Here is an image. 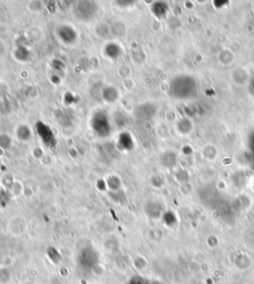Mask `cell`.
I'll use <instances>...</instances> for the list:
<instances>
[{
	"instance_id": "6",
	"label": "cell",
	"mask_w": 254,
	"mask_h": 284,
	"mask_svg": "<svg viewBox=\"0 0 254 284\" xmlns=\"http://www.w3.org/2000/svg\"><path fill=\"white\" fill-rule=\"evenodd\" d=\"M118 146L123 150H129L133 146V141L128 134H121L118 138Z\"/></svg>"
},
{
	"instance_id": "8",
	"label": "cell",
	"mask_w": 254,
	"mask_h": 284,
	"mask_svg": "<svg viewBox=\"0 0 254 284\" xmlns=\"http://www.w3.org/2000/svg\"><path fill=\"white\" fill-rule=\"evenodd\" d=\"M105 53L111 59H116L121 55V48L115 43H111L105 47Z\"/></svg>"
},
{
	"instance_id": "2",
	"label": "cell",
	"mask_w": 254,
	"mask_h": 284,
	"mask_svg": "<svg viewBox=\"0 0 254 284\" xmlns=\"http://www.w3.org/2000/svg\"><path fill=\"white\" fill-rule=\"evenodd\" d=\"M96 11V5L91 1H80L75 6V14L81 20L91 19Z\"/></svg>"
},
{
	"instance_id": "14",
	"label": "cell",
	"mask_w": 254,
	"mask_h": 284,
	"mask_svg": "<svg viewBox=\"0 0 254 284\" xmlns=\"http://www.w3.org/2000/svg\"><path fill=\"white\" fill-rule=\"evenodd\" d=\"M16 53H18V54L21 53V55L17 56V58H18L19 60H26L25 57L28 58V56H29V52H28L25 48H20Z\"/></svg>"
},
{
	"instance_id": "10",
	"label": "cell",
	"mask_w": 254,
	"mask_h": 284,
	"mask_svg": "<svg viewBox=\"0 0 254 284\" xmlns=\"http://www.w3.org/2000/svg\"><path fill=\"white\" fill-rule=\"evenodd\" d=\"M120 185H121L120 180H119L117 177H115V176L111 177V178L107 181V186L110 187V189H111V190H113V191H117V190L120 188Z\"/></svg>"
},
{
	"instance_id": "1",
	"label": "cell",
	"mask_w": 254,
	"mask_h": 284,
	"mask_svg": "<svg viewBox=\"0 0 254 284\" xmlns=\"http://www.w3.org/2000/svg\"><path fill=\"white\" fill-rule=\"evenodd\" d=\"M91 125L95 134L100 137H107L111 133V125L109 117L102 112H98L93 117Z\"/></svg>"
},
{
	"instance_id": "7",
	"label": "cell",
	"mask_w": 254,
	"mask_h": 284,
	"mask_svg": "<svg viewBox=\"0 0 254 284\" xmlns=\"http://www.w3.org/2000/svg\"><path fill=\"white\" fill-rule=\"evenodd\" d=\"M102 97L107 101L113 102V101H115L117 100V97H118L117 90L114 89V87H112V86L105 87V89L102 92Z\"/></svg>"
},
{
	"instance_id": "9",
	"label": "cell",
	"mask_w": 254,
	"mask_h": 284,
	"mask_svg": "<svg viewBox=\"0 0 254 284\" xmlns=\"http://www.w3.org/2000/svg\"><path fill=\"white\" fill-rule=\"evenodd\" d=\"M17 135H18V138H20L21 140L26 141V140H29L31 138V131H30L29 127L22 125L18 128Z\"/></svg>"
},
{
	"instance_id": "3",
	"label": "cell",
	"mask_w": 254,
	"mask_h": 284,
	"mask_svg": "<svg viewBox=\"0 0 254 284\" xmlns=\"http://www.w3.org/2000/svg\"><path fill=\"white\" fill-rule=\"evenodd\" d=\"M36 130L42 141H43L48 147L52 148L56 145V138L54 136L53 131L47 124L42 121H38L36 123Z\"/></svg>"
},
{
	"instance_id": "11",
	"label": "cell",
	"mask_w": 254,
	"mask_h": 284,
	"mask_svg": "<svg viewBox=\"0 0 254 284\" xmlns=\"http://www.w3.org/2000/svg\"><path fill=\"white\" fill-rule=\"evenodd\" d=\"M128 284H149V282H148V280L146 278L139 276V275H136L129 280Z\"/></svg>"
},
{
	"instance_id": "4",
	"label": "cell",
	"mask_w": 254,
	"mask_h": 284,
	"mask_svg": "<svg viewBox=\"0 0 254 284\" xmlns=\"http://www.w3.org/2000/svg\"><path fill=\"white\" fill-rule=\"evenodd\" d=\"M79 261L80 265L84 267H93L96 265V262L98 261V256L97 253L92 249L84 250L81 251L79 255Z\"/></svg>"
},
{
	"instance_id": "5",
	"label": "cell",
	"mask_w": 254,
	"mask_h": 284,
	"mask_svg": "<svg viewBox=\"0 0 254 284\" xmlns=\"http://www.w3.org/2000/svg\"><path fill=\"white\" fill-rule=\"evenodd\" d=\"M58 36L66 44H73L77 40V32L74 30L73 27L68 25L61 26L58 29Z\"/></svg>"
},
{
	"instance_id": "13",
	"label": "cell",
	"mask_w": 254,
	"mask_h": 284,
	"mask_svg": "<svg viewBox=\"0 0 254 284\" xmlns=\"http://www.w3.org/2000/svg\"><path fill=\"white\" fill-rule=\"evenodd\" d=\"M9 195L6 191H0V205L5 206L9 201Z\"/></svg>"
},
{
	"instance_id": "12",
	"label": "cell",
	"mask_w": 254,
	"mask_h": 284,
	"mask_svg": "<svg viewBox=\"0 0 254 284\" xmlns=\"http://www.w3.org/2000/svg\"><path fill=\"white\" fill-rule=\"evenodd\" d=\"M11 145V139L7 135H1L0 136V147L3 149L9 148Z\"/></svg>"
}]
</instances>
